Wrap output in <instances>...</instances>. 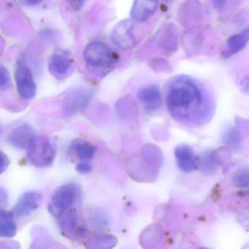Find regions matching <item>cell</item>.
<instances>
[{
  "instance_id": "1",
  "label": "cell",
  "mask_w": 249,
  "mask_h": 249,
  "mask_svg": "<svg viewBox=\"0 0 249 249\" xmlns=\"http://www.w3.org/2000/svg\"><path fill=\"white\" fill-rule=\"evenodd\" d=\"M213 105L205 89L189 77H176L167 87L166 106L168 113L185 126L205 124L213 115Z\"/></svg>"
},
{
  "instance_id": "2",
  "label": "cell",
  "mask_w": 249,
  "mask_h": 249,
  "mask_svg": "<svg viewBox=\"0 0 249 249\" xmlns=\"http://www.w3.org/2000/svg\"><path fill=\"white\" fill-rule=\"evenodd\" d=\"M56 155V145L44 135H35L27 148V159L35 167H49L54 161Z\"/></svg>"
},
{
  "instance_id": "3",
  "label": "cell",
  "mask_w": 249,
  "mask_h": 249,
  "mask_svg": "<svg viewBox=\"0 0 249 249\" xmlns=\"http://www.w3.org/2000/svg\"><path fill=\"white\" fill-rule=\"evenodd\" d=\"M80 186L75 183L59 186L52 195L48 210L51 215L59 218L72 208L80 195Z\"/></svg>"
},
{
  "instance_id": "4",
  "label": "cell",
  "mask_w": 249,
  "mask_h": 249,
  "mask_svg": "<svg viewBox=\"0 0 249 249\" xmlns=\"http://www.w3.org/2000/svg\"><path fill=\"white\" fill-rule=\"evenodd\" d=\"M84 56L87 65L94 70L109 69L117 61L116 53L103 42H92L87 45Z\"/></svg>"
},
{
  "instance_id": "5",
  "label": "cell",
  "mask_w": 249,
  "mask_h": 249,
  "mask_svg": "<svg viewBox=\"0 0 249 249\" xmlns=\"http://www.w3.org/2000/svg\"><path fill=\"white\" fill-rule=\"evenodd\" d=\"M93 91L87 88L74 89L68 92L62 102V110L67 116H75L82 111L91 101Z\"/></svg>"
},
{
  "instance_id": "6",
  "label": "cell",
  "mask_w": 249,
  "mask_h": 249,
  "mask_svg": "<svg viewBox=\"0 0 249 249\" xmlns=\"http://www.w3.org/2000/svg\"><path fill=\"white\" fill-rule=\"evenodd\" d=\"M14 77L20 97L26 100L34 98L37 93V86L33 73L25 62L21 60L17 62Z\"/></svg>"
},
{
  "instance_id": "7",
  "label": "cell",
  "mask_w": 249,
  "mask_h": 249,
  "mask_svg": "<svg viewBox=\"0 0 249 249\" xmlns=\"http://www.w3.org/2000/svg\"><path fill=\"white\" fill-rule=\"evenodd\" d=\"M231 152L227 147H220L213 151L203 153L196 158V167L205 173H213L218 166L229 160Z\"/></svg>"
},
{
  "instance_id": "8",
  "label": "cell",
  "mask_w": 249,
  "mask_h": 249,
  "mask_svg": "<svg viewBox=\"0 0 249 249\" xmlns=\"http://www.w3.org/2000/svg\"><path fill=\"white\" fill-rule=\"evenodd\" d=\"M206 10L199 0H186L179 11V20L182 25L192 28L202 21Z\"/></svg>"
},
{
  "instance_id": "9",
  "label": "cell",
  "mask_w": 249,
  "mask_h": 249,
  "mask_svg": "<svg viewBox=\"0 0 249 249\" xmlns=\"http://www.w3.org/2000/svg\"><path fill=\"white\" fill-rule=\"evenodd\" d=\"M58 220L62 232L70 238H80L88 233L85 227L80 225L79 213L75 208L67 211Z\"/></svg>"
},
{
  "instance_id": "10",
  "label": "cell",
  "mask_w": 249,
  "mask_h": 249,
  "mask_svg": "<svg viewBox=\"0 0 249 249\" xmlns=\"http://www.w3.org/2000/svg\"><path fill=\"white\" fill-rule=\"evenodd\" d=\"M72 65L73 59L71 53L66 51H56L49 59V71L58 80L65 79L69 75Z\"/></svg>"
},
{
  "instance_id": "11",
  "label": "cell",
  "mask_w": 249,
  "mask_h": 249,
  "mask_svg": "<svg viewBox=\"0 0 249 249\" xmlns=\"http://www.w3.org/2000/svg\"><path fill=\"white\" fill-rule=\"evenodd\" d=\"M132 30L133 23L131 20H124L119 23L112 33L113 43L125 50L133 49L136 45V40L132 34Z\"/></svg>"
},
{
  "instance_id": "12",
  "label": "cell",
  "mask_w": 249,
  "mask_h": 249,
  "mask_svg": "<svg viewBox=\"0 0 249 249\" xmlns=\"http://www.w3.org/2000/svg\"><path fill=\"white\" fill-rule=\"evenodd\" d=\"M127 173L133 180L140 182H151L157 178L158 171L150 167L142 158L137 157L129 160L127 163Z\"/></svg>"
},
{
  "instance_id": "13",
  "label": "cell",
  "mask_w": 249,
  "mask_h": 249,
  "mask_svg": "<svg viewBox=\"0 0 249 249\" xmlns=\"http://www.w3.org/2000/svg\"><path fill=\"white\" fill-rule=\"evenodd\" d=\"M42 199V195L38 192H25L18 199L13 212L18 217L28 216L40 208Z\"/></svg>"
},
{
  "instance_id": "14",
  "label": "cell",
  "mask_w": 249,
  "mask_h": 249,
  "mask_svg": "<svg viewBox=\"0 0 249 249\" xmlns=\"http://www.w3.org/2000/svg\"><path fill=\"white\" fill-rule=\"evenodd\" d=\"M36 135L33 127L22 124L14 128L7 138L8 143L17 149H27L32 138Z\"/></svg>"
},
{
  "instance_id": "15",
  "label": "cell",
  "mask_w": 249,
  "mask_h": 249,
  "mask_svg": "<svg viewBox=\"0 0 249 249\" xmlns=\"http://www.w3.org/2000/svg\"><path fill=\"white\" fill-rule=\"evenodd\" d=\"M159 47L166 55L174 53L178 46V32L173 24H167L160 32L158 40Z\"/></svg>"
},
{
  "instance_id": "16",
  "label": "cell",
  "mask_w": 249,
  "mask_h": 249,
  "mask_svg": "<svg viewBox=\"0 0 249 249\" xmlns=\"http://www.w3.org/2000/svg\"><path fill=\"white\" fill-rule=\"evenodd\" d=\"M205 33L199 27H192L183 34V46L186 54L189 56L196 54L202 49L205 42Z\"/></svg>"
},
{
  "instance_id": "17",
  "label": "cell",
  "mask_w": 249,
  "mask_h": 249,
  "mask_svg": "<svg viewBox=\"0 0 249 249\" xmlns=\"http://www.w3.org/2000/svg\"><path fill=\"white\" fill-rule=\"evenodd\" d=\"M178 167L183 173L192 172L196 168V158L194 150L187 144H180L175 148Z\"/></svg>"
},
{
  "instance_id": "18",
  "label": "cell",
  "mask_w": 249,
  "mask_h": 249,
  "mask_svg": "<svg viewBox=\"0 0 249 249\" xmlns=\"http://www.w3.org/2000/svg\"><path fill=\"white\" fill-rule=\"evenodd\" d=\"M138 97L142 103L145 110L155 111L161 107V94L160 89L155 85L146 86L140 89Z\"/></svg>"
},
{
  "instance_id": "19",
  "label": "cell",
  "mask_w": 249,
  "mask_h": 249,
  "mask_svg": "<svg viewBox=\"0 0 249 249\" xmlns=\"http://www.w3.org/2000/svg\"><path fill=\"white\" fill-rule=\"evenodd\" d=\"M159 0H135L131 18L136 22L147 21L157 11Z\"/></svg>"
},
{
  "instance_id": "20",
  "label": "cell",
  "mask_w": 249,
  "mask_h": 249,
  "mask_svg": "<svg viewBox=\"0 0 249 249\" xmlns=\"http://www.w3.org/2000/svg\"><path fill=\"white\" fill-rule=\"evenodd\" d=\"M249 43V27L240 33L230 36L222 52L224 59L231 57L246 48Z\"/></svg>"
},
{
  "instance_id": "21",
  "label": "cell",
  "mask_w": 249,
  "mask_h": 249,
  "mask_svg": "<svg viewBox=\"0 0 249 249\" xmlns=\"http://www.w3.org/2000/svg\"><path fill=\"white\" fill-rule=\"evenodd\" d=\"M141 157L147 164L158 170L162 166L164 157L161 149L154 144H147L141 153Z\"/></svg>"
},
{
  "instance_id": "22",
  "label": "cell",
  "mask_w": 249,
  "mask_h": 249,
  "mask_svg": "<svg viewBox=\"0 0 249 249\" xmlns=\"http://www.w3.org/2000/svg\"><path fill=\"white\" fill-rule=\"evenodd\" d=\"M14 212L5 211L3 208L0 213V236L2 237H13L17 231V224L14 222Z\"/></svg>"
},
{
  "instance_id": "23",
  "label": "cell",
  "mask_w": 249,
  "mask_h": 249,
  "mask_svg": "<svg viewBox=\"0 0 249 249\" xmlns=\"http://www.w3.org/2000/svg\"><path fill=\"white\" fill-rule=\"evenodd\" d=\"M72 149L78 159L84 161L91 160L95 155L97 147L83 140H76L72 142Z\"/></svg>"
},
{
  "instance_id": "24",
  "label": "cell",
  "mask_w": 249,
  "mask_h": 249,
  "mask_svg": "<svg viewBox=\"0 0 249 249\" xmlns=\"http://www.w3.org/2000/svg\"><path fill=\"white\" fill-rule=\"evenodd\" d=\"M117 239L111 234H97L89 237L87 246L89 249H110L117 244Z\"/></svg>"
},
{
  "instance_id": "25",
  "label": "cell",
  "mask_w": 249,
  "mask_h": 249,
  "mask_svg": "<svg viewBox=\"0 0 249 249\" xmlns=\"http://www.w3.org/2000/svg\"><path fill=\"white\" fill-rule=\"evenodd\" d=\"M89 218L91 226L98 231L106 230L108 226L107 215L99 208H91L89 211Z\"/></svg>"
},
{
  "instance_id": "26",
  "label": "cell",
  "mask_w": 249,
  "mask_h": 249,
  "mask_svg": "<svg viewBox=\"0 0 249 249\" xmlns=\"http://www.w3.org/2000/svg\"><path fill=\"white\" fill-rule=\"evenodd\" d=\"M231 182L235 187L249 188V167H243L236 170L231 176Z\"/></svg>"
},
{
  "instance_id": "27",
  "label": "cell",
  "mask_w": 249,
  "mask_h": 249,
  "mask_svg": "<svg viewBox=\"0 0 249 249\" xmlns=\"http://www.w3.org/2000/svg\"><path fill=\"white\" fill-rule=\"evenodd\" d=\"M161 227L158 224H154L152 227H148L145 232L142 233L141 236V240L142 243H148V244H152V243H157L160 241L161 237Z\"/></svg>"
},
{
  "instance_id": "28",
  "label": "cell",
  "mask_w": 249,
  "mask_h": 249,
  "mask_svg": "<svg viewBox=\"0 0 249 249\" xmlns=\"http://www.w3.org/2000/svg\"><path fill=\"white\" fill-rule=\"evenodd\" d=\"M0 87L3 89L4 87H7L9 84L10 75L8 71L5 68L2 67L0 70Z\"/></svg>"
},
{
  "instance_id": "29",
  "label": "cell",
  "mask_w": 249,
  "mask_h": 249,
  "mask_svg": "<svg viewBox=\"0 0 249 249\" xmlns=\"http://www.w3.org/2000/svg\"><path fill=\"white\" fill-rule=\"evenodd\" d=\"M76 170L81 174H87L91 171L92 167L89 163L81 161V162L78 163V165L76 166Z\"/></svg>"
},
{
  "instance_id": "30",
  "label": "cell",
  "mask_w": 249,
  "mask_h": 249,
  "mask_svg": "<svg viewBox=\"0 0 249 249\" xmlns=\"http://www.w3.org/2000/svg\"><path fill=\"white\" fill-rule=\"evenodd\" d=\"M67 2L69 4L70 6L75 10V11H78L81 9L82 7L84 6L86 0H67Z\"/></svg>"
},
{
  "instance_id": "31",
  "label": "cell",
  "mask_w": 249,
  "mask_h": 249,
  "mask_svg": "<svg viewBox=\"0 0 249 249\" xmlns=\"http://www.w3.org/2000/svg\"><path fill=\"white\" fill-rule=\"evenodd\" d=\"M240 89L245 94H249V75L242 78L240 82Z\"/></svg>"
},
{
  "instance_id": "32",
  "label": "cell",
  "mask_w": 249,
  "mask_h": 249,
  "mask_svg": "<svg viewBox=\"0 0 249 249\" xmlns=\"http://www.w3.org/2000/svg\"><path fill=\"white\" fill-rule=\"evenodd\" d=\"M9 160H8L7 155H5L3 152H1V166H0V169H1V173H3L7 167L9 165Z\"/></svg>"
},
{
  "instance_id": "33",
  "label": "cell",
  "mask_w": 249,
  "mask_h": 249,
  "mask_svg": "<svg viewBox=\"0 0 249 249\" xmlns=\"http://www.w3.org/2000/svg\"><path fill=\"white\" fill-rule=\"evenodd\" d=\"M0 202H1V205H7L8 202V194H7L6 191L1 188V192H0Z\"/></svg>"
},
{
  "instance_id": "34",
  "label": "cell",
  "mask_w": 249,
  "mask_h": 249,
  "mask_svg": "<svg viewBox=\"0 0 249 249\" xmlns=\"http://www.w3.org/2000/svg\"><path fill=\"white\" fill-rule=\"evenodd\" d=\"M19 1L26 6L33 7L40 4L43 0H19Z\"/></svg>"
},
{
  "instance_id": "35",
  "label": "cell",
  "mask_w": 249,
  "mask_h": 249,
  "mask_svg": "<svg viewBox=\"0 0 249 249\" xmlns=\"http://www.w3.org/2000/svg\"><path fill=\"white\" fill-rule=\"evenodd\" d=\"M213 6L217 10L221 9L225 5L227 0H211Z\"/></svg>"
},
{
  "instance_id": "36",
  "label": "cell",
  "mask_w": 249,
  "mask_h": 249,
  "mask_svg": "<svg viewBox=\"0 0 249 249\" xmlns=\"http://www.w3.org/2000/svg\"><path fill=\"white\" fill-rule=\"evenodd\" d=\"M167 2H174L175 0H167Z\"/></svg>"
}]
</instances>
